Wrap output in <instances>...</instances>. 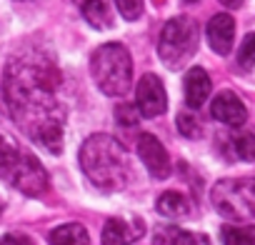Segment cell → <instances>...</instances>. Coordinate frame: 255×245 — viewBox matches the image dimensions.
Here are the masks:
<instances>
[{
	"label": "cell",
	"instance_id": "obj_22",
	"mask_svg": "<svg viewBox=\"0 0 255 245\" xmlns=\"http://www.w3.org/2000/svg\"><path fill=\"white\" fill-rule=\"evenodd\" d=\"M115 5L125 20H138L143 15V0H115Z\"/></svg>",
	"mask_w": 255,
	"mask_h": 245
},
{
	"label": "cell",
	"instance_id": "obj_11",
	"mask_svg": "<svg viewBox=\"0 0 255 245\" xmlns=\"http://www.w3.org/2000/svg\"><path fill=\"white\" fill-rule=\"evenodd\" d=\"M143 235V220L138 218H110L103 225V243L105 245H125Z\"/></svg>",
	"mask_w": 255,
	"mask_h": 245
},
{
	"label": "cell",
	"instance_id": "obj_9",
	"mask_svg": "<svg viewBox=\"0 0 255 245\" xmlns=\"http://www.w3.org/2000/svg\"><path fill=\"white\" fill-rule=\"evenodd\" d=\"M210 113L218 122H223V125H228V128H240L248 120V108L233 90L218 93L210 103Z\"/></svg>",
	"mask_w": 255,
	"mask_h": 245
},
{
	"label": "cell",
	"instance_id": "obj_18",
	"mask_svg": "<svg viewBox=\"0 0 255 245\" xmlns=\"http://www.w3.org/2000/svg\"><path fill=\"white\" fill-rule=\"evenodd\" d=\"M220 240L228 245H253L255 243V228L250 225H223L220 228Z\"/></svg>",
	"mask_w": 255,
	"mask_h": 245
},
{
	"label": "cell",
	"instance_id": "obj_6",
	"mask_svg": "<svg viewBox=\"0 0 255 245\" xmlns=\"http://www.w3.org/2000/svg\"><path fill=\"white\" fill-rule=\"evenodd\" d=\"M8 183L13 188H18L20 193L35 198V195H43L48 190V173H45V168L40 165V160L35 155L23 153V160L13 170V175L8 178Z\"/></svg>",
	"mask_w": 255,
	"mask_h": 245
},
{
	"label": "cell",
	"instance_id": "obj_25",
	"mask_svg": "<svg viewBox=\"0 0 255 245\" xmlns=\"http://www.w3.org/2000/svg\"><path fill=\"white\" fill-rule=\"evenodd\" d=\"M220 5H225V8L235 10V8H240V5H243V0H220Z\"/></svg>",
	"mask_w": 255,
	"mask_h": 245
},
{
	"label": "cell",
	"instance_id": "obj_16",
	"mask_svg": "<svg viewBox=\"0 0 255 245\" xmlns=\"http://www.w3.org/2000/svg\"><path fill=\"white\" fill-rule=\"evenodd\" d=\"M20 160H23V150H18V145L5 135H0V178L8 180Z\"/></svg>",
	"mask_w": 255,
	"mask_h": 245
},
{
	"label": "cell",
	"instance_id": "obj_5",
	"mask_svg": "<svg viewBox=\"0 0 255 245\" xmlns=\"http://www.w3.org/2000/svg\"><path fill=\"white\" fill-rule=\"evenodd\" d=\"M198 40H200V30H198V23L193 18H185V15L173 18L160 30L158 55L168 68L178 70L195 55Z\"/></svg>",
	"mask_w": 255,
	"mask_h": 245
},
{
	"label": "cell",
	"instance_id": "obj_15",
	"mask_svg": "<svg viewBox=\"0 0 255 245\" xmlns=\"http://www.w3.org/2000/svg\"><path fill=\"white\" fill-rule=\"evenodd\" d=\"M48 240L55 243V245H88L90 235H88V230L80 223H65V225L55 228L48 235Z\"/></svg>",
	"mask_w": 255,
	"mask_h": 245
},
{
	"label": "cell",
	"instance_id": "obj_27",
	"mask_svg": "<svg viewBox=\"0 0 255 245\" xmlns=\"http://www.w3.org/2000/svg\"><path fill=\"white\" fill-rule=\"evenodd\" d=\"M0 213H3V208H0Z\"/></svg>",
	"mask_w": 255,
	"mask_h": 245
},
{
	"label": "cell",
	"instance_id": "obj_24",
	"mask_svg": "<svg viewBox=\"0 0 255 245\" xmlns=\"http://www.w3.org/2000/svg\"><path fill=\"white\" fill-rule=\"evenodd\" d=\"M0 243H3V245H8V243H25V245H30L33 240L28 235H3V238H0Z\"/></svg>",
	"mask_w": 255,
	"mask_h": 245
},
{
	"label": "cell",
	"instance_id": "obj_19",
	"mask_svg": "<svg viewBox=\"0 0 255 245\" xmlns=\"http://www.w3.org/2000/svg\"><path fill=\"white\" fill-rule=\"evenodd\" d=\"M233 153L238 160H245V163H253L255 160V135L253 133H238L230 143Z\"/></svg>",
	"mask_w": 255,
	"mask_h": 245
},
{
	"label": "cell",
	"instance_id": "obj_3",
	"mask_svg": "<svg viewBox=\"0 0 255 245\" xmlns=\"http://www.w3.org/2000/svg\"><path fill=\"white\" fill-rule=\"evenodd\" d=\"M90 73L100 93L108 98H123L133 83V60L125 45L105 43L90 58Z\"/></svg>",
	"mask_w": 255,
	"mask_h": 245
},
{
	"label": "cell",
	"instance_id": "obj_1",
	"mask_svg": "<svg viewBox=\"0 0 255 245\" xmlns=\"http://www.w3.org/2000/svg\"><path fill=\"white\" fill-rule=\"evenodd\" d=\"M58 68L45 58H15L5 73V103L25 135L58 155L63 150V105L58 100Z\"/></svg>",
	"mask_w": 255,
	"mask_h": 245
},
{
	"label": "cell",
	"instance_id": "obj_2",
	"mask_svg": "<svg viewBox=\"0 0 255 245\" xmlns=\"http://www.w3.org/2000/svg\"><path fill=\"white\" fill-rule=\"evenodd\" d=\"M78 160L88 180L105 193H115L125 188L128 175H130V163H128L125 148L113 135H105V133L90 135L80 145Z\"/></svg>",
	"mask_w": 255,
	"mask_h": 245
},
{
	"label": "cell",
	"instance_id": "obj_20",
	"mask_svg": "<svg viewBox=\"0 0 255 245\" xmlns=\"http://www.w3.org/2000/svg\"><path fill=\"white\" fill-rule=\"evenodd\" d=\"M238 65L243 68V70H255V33H250L245 40H243V45H240V50H238Z\"/></svg>",
	"mask_w": 255,
	"mask_h": 245
},
{
	"label": "cell",
	"instance_id": "obj_10",
	"mask_svg": "<svg viewBox=\"0 0 255 245\" xmlns=\"http://www.w3.org/2000/svg\"><path fill=\"white\" fill-rule=\"evenodd\" d=\"M205 35H208V45L218 55H228L233 50V40H235V20H233V15L230 13L213 15L208 28H205Z\"/></svg>",
	"mask_w": 255,
	"mask_h": 245
},
{
	"label": "cell",
	"instance_id": "obj_17",
	"mask_svg": "<svg viewBox=\"0 0 255 245\" xmlns=\"http://www.w3.org/2000/svg\"><path fill=\"white\" fill-rule=\"evenodd\" d=\"M155 243H165V245H193V243H208L205 235H193L190 230L183 228H160L153 238Z\"/></svg>",
	"mask_w": 255,
	"mask_h": 245
},
{
	"label": "cell",
	"instance_id": "obj_7",
	"mask_svg": "<svg viewBox=\"0 0 255 245\" xmlns=\"http://www.w3.org/2000/svg\"><path fill=\"white\" fill-rule=\"evenodd\" d=\"M135 105L143 118H158L165 113L168 95H165V85L160 83L155 73H145L140 83L135 85Z\"/></svg>",
	"mask_w": 255,
	"mask_h": 245
},
{
	"label": "cell",
	"instance_id": "obj_4",
	"mask_svg": "<svg viewBox=\"0 0 255 245\" xmlns=\"http://www.w3.org/2000/svg\"><path fill=\"white\" fill-rule=\"evenodd\" d=\"M213 208L235 223L255 220V178H225L210 190Z\"/></svg>",
	"mask_w": 255,
	"mask_h": 245
},
{
	"label": "cell",
	"instance_id": "obj_12",
	"mask_svg": "<svg viewBox=\"0 0 255 245\" xmlns=\"http://www.w3.org/2000/svg\"><path fill=\"white\" fill-rule=\"evenodd\" d=\"M183 88H185V105L190 110H198L205 105V100L210 98V75L203 70V68H190L185 73V80H183Z\"/></svg>",
	"mask_w": 255,
	"mask_h": 245
},
{
	"label": "cell",
	"instance_id": "obj_23",
	"mask_svg": "<svg viewBox=\"0 0 255 245\" xmlns=\"http://www.w3.org/2000/svg\"><path fill=\"white\" fill-rule=\"evenodd\" d=\"M178 130H180L185 138H198V135H200V122L195 120L193 113H180V115H178Z\"/></svg>",
	"mask_w": 255,
	"mask_h": 245
},
{
	"label": "cell",
	"instance_id": "obj_26",
	"mask_svg": "<svg viewBox=\"0 0 255 245\" xmlns=\"http://www.w3.org/2000/svg\"><path fill=\"white\" fill-rule=\"evenodd\" d=\"M185 3H200V0H185Z\"/></svg>",
	"mask_w": 255,
	"mask_h": 245
},
{
	"label": "cell",
	"instance_id": "obj_14",
	"mask_svg": "<svg viewBox=\"0 0 255 245\" xmlns=\"http://www.w3.org/2000/svg\"><path fill=\"white\" fill-rule=\"evenodd\" d=\"M78 5H80V13L88 20V25H93L98 30L110 28L113 15H110V8L105 0H78Z\"/></svg>",
	"mask_w": 255,
	"mask_h": 245
},
{
	"label": "cell",
	"instance_id": "obj_8",
	"mask_svg": "<svg viewBox=\"0 0 255 245\" xmlns=\"http://www.w3.org/2000/svg\"><path fill=\"white\" fill-rule=\"evenodd\" d=\"M138 155H140L143 165L148 168V173L153 178H168L170 175V158H168L163 143L153 133H140V138H138Z\"/></svg>",
	"mask_w": 255,
	"mask_h": 245
},
{
	"label": "cell",
	"instance_id": "obj_21",
	"mask_svg": "<svg viewBox=\"0 0 255 245\" xmlns=\"http://www.w3.org/2000/svg\"><path fill=\"white\" fill-rule=\"evenodd\" d=\"M115 120H118V125H125V128L138 125V120H140L138 105H128V103L118 105V108H115Z\"/></svg>",
	"mask_w": 255,
	"mask_h": 245
},
{
	"label": "cell",
	"instance_id": "obj_13",
	"mask_svg": "<svg viewBox=\"0 0 255 245\" xmlns=\"http://www.w3.org/2000/svg\"><path fill=\"white\" fill-rule=\"evenodd\" d=\"M155 208H158V213L165 215V218H188L190 210H193V208H190V200H188L183 193H178V190L163 193V195L158 198Z\"/></svg>",
	"mask_w": 255,
	"mask_h": 245
}]
</instances>
